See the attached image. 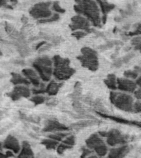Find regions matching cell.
<instances>
[{
	"instance_id": "obj_1",
	"label": "cell",
	"mask_w": 141,
	"mask_h": 158,
	"mask_svg": "<svg viewBox=\"0 0 141 158\" xmlns=\"http://www.w3.org/2000/svg\"><path fill=\"white\" fill-rule=\"evenodd\" d=\"M74 11L79 15L88 20L89 22L96 27H101V12L95 0H75Z\"/></svg>"
},
{
	"instance_id": "obj_2",
	"label": "cell",
	"mask_w": 141,
	"mask_h": 158,
	"mask_svg": "<svg viewBox=\"0 0 141 158\" xmlns=\"http://www.w3.org/2000/svg\"><path fill=\"white\" fill-rule=\"evenodd\" d=\"M52 76H54L58 81H66L76 73V70L70 67V60L69 59L62 58L59 55H54L52 59Z\"/></svg>"
},
{
	"instance_id": "obj_3",
	"label": "cell",
	"mask_w": 141,
	"mask_h": 158,
	"mask_svg": "<svg viewBox=\"0 0 141 158\" xmlns=\"http://www.w3.org/2000/svg\"><path fill=\"white\" fill-rule=\"evenodd\" d=\"M32 67L39 75L40 78L44 82L51 80L53 73V63L52 59L46 55L38 57L32 63Z\"/></svg>"
},
{
	"instance_id": "obj_4",
	"label": "cell",
	"mask_w": 141,
	"mask_h": 158,
	"mask_svg": "<svg viewBox=\"0 0 141 158\" xmlns=\"http://www.w3.org/2000/svg\"><path fill=\"white\" fill-rule=\"evenodd\" d=\"M110 101L115 107L119 110L133 113L135 98L129 93L111 91L110 93Z\"/></svg>"
},
{
	"instance_id": "obj_5",
	"label": "cell",
	"mask_w": 141,
	"mask_h": 158,
	"mask_svg": "<svg viewBox=\"0 0 141 158\" xmlns=\"http://www.w3.org/2000/svg\"><path fill=\"white\" fill-rule=\"evenodd\" d=\"M82 66L92 72L96 71L99 68L98 55L96 50L90 47H83L81 49V54L77 57Z\"/></svg>"
},
{
	"instance_id": "obj_6",
	"label": "cell",
	"mask_w": 141,
	"mask_h": 158,
	"mask_svg": "<svg viewBox=\"0 0 141 158\" xmlns=\"http://www.w3.org/2000/svg\"><path fill=\"white\" fill-rule=\"evenodd\" d=\"M97 133L101 138H106V143L111 147L116 145H126L129 142V135L124 134L116 128L109 131H99Z\"/></svg>"
},
{
	"instance_id": "obj_7",
	"label": "cell",
	"mask_w": 141,
	"mask_h": 158,
	"mask_svg": "<svg viewBox=\"0 0 141 158\" xmlns=\"http://www.w3.org/2000/svg\"><path fill=\"white\" fill-rule=\"evenodd\" d=\"M86 146L88 149L94 151L100 157H102L108 153V148L98 133H92L89 136L86 140Z\"/></svg>"
},
{
	"instance_id": "obj_8",
	"label": "cell",
	"mask_w": 141,
	"mask_h": 158,
	"mask_svg": "<svg viewBox=\"0 0 141 158\" xmlns=\"http://www.w3.org/2000/svg\"><path fill=\"white\" fill-rule=\"evenodd\" d=\"M51 2H41L35 4L30 9L29 13L35 19H45L52 15L51 10L49 9Z\"/></svg>"
},
{
	"instance_id": "obj_9",
	"label": "cell",
	"mask_w": 141,
	"mask_h": 158,
	"mask_svg": "<svg viewBox=\"0 0 141 158\" xmlns=\"http://www.w3.org/2000/svg\"><path fill=\"white\" fill-rule=\"evenodd\" d=\"M69 28L72 31H86L88 34L92 31L90 28V22L87 18L83 17L82 15H76L71 18V23L69 24Z\"/></svg>"
},
{
	"instance_id": "obj_10",
	"label": "cell",
	"mask_w": 141,
	"mask_h": 158,
	"mask_svg": "<svg viewBox=\"0 0 141 158\" xmlns=\"http://www.w3.org/2000/svg\"><path fill=\"white\" fill-rule=\"evenodd\" d=\"M31 90L27 86H15L12 91L7 93V96L13 101H19L21 98H29L31 96Z\"/></svg>"
},
{
	"instance_id": "obj_11",
	"label": "cell",
	"mask_w": 141,
	"mask_h": 158,
	"mask_svg": "<svg viewBox=\"0 0 141 158\" xmlns=\"http://www.w3.org/2000/svg\"><path fill=\"white\" fill-rule=\"evenodd\" d=\"M69 130V127H67L63 123H59L56 119H47L45 123L43 132L46 133H57V132H66Z\"/></svg>"
},
{
	"instance_id": "obj_12",
	"label": "cell",
	"mask_w": 141,
	"mask_h": 158,
	"mask_svg": "<svg viewBox=\"0 0 141 158\" xmlns=\"http://www.w3.org/2000/svg\"><path fill=\"white\" fill-rule=\"evenodd\" d=\"M116 86L120 91L134 93V91L137 89V85L134 80L128 78H116Z\"/></svg>"
},
{
	"instance_id": "obj_13",
	"label": "cell",
	"mask_w": 141,
	"mask_h": 158,
	"mask_svg": "<svg viewBox=\"0 0 141 158\" xmlns=\"http://www.w3.org/2000/svg\"><path fill=\"white\" fill-rule=\"evenodd\" d=\"M2 148H5L8 151H12V152L15 154H18L21 149V145H20L19 141L17 140L16 137L9 134L2 143Z\"/></svg>"
},
{
	"instance_id": "obj_14",
	"label": "cell",
	"mask_w": 141,
	"mask_h": 158,
	"mask_svg": "<svg viewBox=\"0 0 141 158\" xmlns=\"http://www.w3.org/2000/svg\"><path fill=\"white\" fill-rule=\"evenodd\" d=\"M22 76L29 81L30 84H32L34 87H38L41 83V78L37 73L33 69H22Z\"/></svg>"
},
{
	"instance_id": "obj_15",
	"label": "cell",
	"mask_w": 141,
	"mask_h": 158,
	"mask_svg": "<svg viewBox=\"0 0 141 158\" xmlns=\"http://www.w3.org/2000/svg\"><path fill=\"white\" fill-rule=\"evenodd\" d=\"M130 151V147L127 144L121 145L118 148H112L108 153V158H125Z\"/></svg>"
},
{
	"instance_id": "obj_16",
	"label": "cell",
	"mask_w": 141,
	"mask_h": 158,
	"mask_svg": "<svg viewBox=\"0 0 141 158\" xmlns=\"http://www.w3.org/2000/svg\"><path fill=\"white\" fill-rule=\"evenodd\" d=\"M17 158H34V152L32 151L29 143L27 141H23L22 147L18 152Z\"/></svg>"
},
{
	"instance_id": "obj_17",
	"label": "cell",
	"mask_w": 141,
	"mask_h": 158,
	"mask_svg": "<svg viewBox=\"0 0 141 158\" xmlns=\"http://www.w3.org/2000/svg\"><path fill=\"white\" fill-rule=\"evenodd\" d=\"M99 116H101L102 118H110L111 120H114L117 122V123H124V124H128V125H134V126H138V127H140V123L139 122H136V121H130L127 120V119H125L123 118H118V117H116V116H111L108 115V114H105L98 113V112H96Z\"/></svg>"
},
{
	"instance_id": "obj_18",
	"label": "cell",
	"mask_w": 141,
	"mask_h": 158,
	"mask_svg": "<svg viewBox=\"0 0 141 158\" xmlns=\"http://www.w3.org/2000/svg\"><path fill=\"white\" fill-rule=\"evenodd\" d=\"M63 86V82H58L55 81H49V84L45 86V93L49 96H54L58 94L59 91Z\"/></svg>"
},
{
	"instance_id": "obj_19",
	"label": "cell",
	"mask_w": 141,
	"mask_h": 158,
	"mask_svg": "<svg viewBox=\"0 0 141 158\" xmlns=\"http://www.w3.org/2000/svg\"><path fill=\"white\" fill-rule=\"evenodd\" d=\"M11 83L14 86H29L30 82L22 76V74L17 73H11Z\"/></svg>"
},
{
	"instance_id": "obj_20",
	"label": "cell",
	"mask_w": 141,
	"mask_h": 158,
	"mask_svg": "<svg viewBox=\"0 0 141 158\" xmlns=\"http://www.w3.org/2000/svg\"><path fill=\"white\" fill-rule=\"evenodd\" d=\"M96 3H98L99 4V7H100L99 9H101L102 16H103V15L107 16V13L111 12V11L116 7V5L109 3V2H106V1H104V0H96Z\"/></svg>"
},
{
	"instance_id": "obj_21",
	"label": "cell",
	"mask_w": 141,
	"mask_h": 158,
	"mask_svg": "<svg viewBox=\"0 0 141 158\" xmlns=\"http://www.w3.org/2000/svg\"><path fill=\"white\" fill-rule=\"evenodd\" d=\"M96 123V121L94 119H83V120L78 121L76 123H72L69 128H74V129H81V128H87L89 126L94 125Z\"/></svg>"
},
{
	"instance_id": "obj_22",
	"label": "cell",
	"mask_w": 141,
	"mask_h": 158,
	"mask_svg": "<svg viewBox=\"0 0 141 158\" xmlns=\"http://www.w3.org/2000/svg\"><path fill=\"white\" fill-rule=\"evenodd\" d=\"M116 78L117 77H116L115 74H108L106 78L104 79V83L110 90L116 91V89H117V86H116Z\"/></svg>"
},
{
	"instance_id": "obj_23",
	"label": "cell",
	"mask_w": 141,
	"mask_h": 158,
	"mask_svg": "<svg viewBox=\"0 0 141 158\" xmlns=\"http://www.w3.org/2000/svg\"><path fill=\"white\" fill-rule=\"evenodd\" d=\"M41 144L49 150H54L57 148V146L59 145V142L50 138H45L41 141Z\"/></svg>"
},
{
	"instance_id": "obj_24",
	"label": "cell",
	"mask_w": 141,
	"mask_h": 158,
	"mask_svg": "<svg viewBox=\"0 0 141 158\" xmlns=\"http://www.w3.org/2000/svg\"><path fill=\"white\" fill-rule=\"evenodd\" d=\"M67 136H69V133H65V132H57V133H51L47 136V138L53 139L57 142H62L64 140V138H65Z\"/></svg>"
},
{
	"instance_id": "obj_25",
	"label": "cell",
	"mask_w": 141,
	"mask_h": 158,
	"mask_svg": "<svg viewBox=\"0 0 141 158\" xmlns=\"http://www.w3.org/2000/svg\"><path fill=\"white\" fill-rule=\"evenodd\" d=\"M72 96H73L74 101H80V99L82 98V86L79 81H77L76 83L74 84V93Z\"/></svg>"
},
{
	"instance_id": "obj_26",
	"label": "cell",
	"mask_w": 141,
	"mask_h": 158,
	"mask_svg": "<svg viewBox=\"0 0 141 158\" xmlns=\"http://www.w3.org/2000/svg\"><path fill=\"white\" fill-rule=\"evenodd\" d=\"M60 18V16L58 13H54V14H52L51 16L48 18H45V19H41L38 20L37 22L39 23V24H46V23H51V22H58Z\"/></svg>"
},
{
	"instance_id": "obj_27",
	"label": "cell",
	"mask_w": 141,
	"mask_h": 158,
	"mask_svg": "<svg viewBox=\"0 0 141 158\" xmlns=\"http://www.w3.org/2000/svg\"><path fill=\"white\" fill-rule=\"evenodd\" d=\"M92 106H93L94 109L96 110V112H98V113H101L104 114L106 113V110L105 107H104L103 104L101 101V100H99V99H96L95 101H93L92 104Z\"/></svg>"
},
{
	"instance_id": "obj_28",
	"label": "cell",
	"mask_w": 141,
	"mask_h": 158,
	"mask_svg": "<svg viewBox=\"0 0 141 158\" xmlns=\"http://www.w3.org/2000/svg\"><path fill=\"white\" fill-rule=\"evenodd\" d=\"M47 100L48 99L46 97H45L44 96H42V95H35L34 96H32V97L30 98V101H32L35 106L41 105V104L45 103Z\"/></svg>"
},
{
	"instance_id": "obj_29",
	"label": "cell",
	"mask_w": 141,
	"mask_h": 158,
	"mask_svg": "<svg viewBox=\"0 0 141 158\" xmlns=\"http://www.w3.org/2000/svg\"><path fill=\"white\" fill-rule=\"evenodd\" d=\"M139 71H137L135 69H133V70H127V71H125L124 73V76L126 78L130 79V80H135L139 76Z\"/></svg>"
},
{
	"instance_id": "obj_30",
	"label": "cell",
	"mask_w": 141,
	"mask_h": 158,
	"mask_svg": "<svg viewBox=\"0 0 141 158\" xmlns=\"http://www.w3.org/2000/svg\"><path fill=\"white\" fill-rule=\"evenodd\" d=\"M45 84L41 82L38 87H34L31 90V92H32L33 95H42V94L45 93Z\"/></svg>"
},
{
	"instance_id": "obj_31",
	"label": "cell",
	"mask_w": 141,
	"mask_h": 158,
	"mask_svg": "<svg viewBox=\"0 0 141 158\" xmlns=\"http://www.w3.org/2000/svg\"><path fill=\"white\" fill-rule=\"evenodd\" d=\"M131 44L134 46V50L139 51L141 48V37L139 35L133 37L131 40Z\"/></svg>"
},
{
	"instance_id": "obj_32",
	"label": "cell",
	"mask_w": 141,
	"mask_h": 158,
	"mask_svg": "<svg viewBox=\"0 0 141 158\" xmlns=\"http://www.w3.org/2000/svg\"><path fill=\"white\" fill-rule=\"evenodd\" d=\"M73 107H74V110L76 111L77 113L80 114H84V113H85V110H84L83 107L82 106L80 101H73Z\"/></svg>"
},
{
	"instance_id": "obj_33",
	"label": "cell",
	"mask_w": 141,
	"mask_h": 158,
	"mask_svg": "<svg viewBox=\"0 0 141 158\" xmlns=\"http://www.w3.org/2000/svg\"><path fill=\"white\" fill-rule=\"evenodd\" d=\"M75 142H76V139H75V137L73 135H69L67 136L65 139L62 141V143H64V144H66V145H69L70 147H74V144H75Z\"/></svg>"
},
{
	"instance_id": "obj_34",
	"label": "cell",
	"mask_w": 141,
	"mask_h": 158,
	"mask_svg": "<svg viewBox=\"0 0 141 158\" xmlns=\"http://www.w3.org/2000/svg\"><path fill=\"white\" fill-rule=\"evenodd\" d=\"M52 10L54 11L56 13H58V14H60V13H61V14H64V13H65V10L60 7L59 2H57V1L52 3Z\"/></svg>"
},
{
	"instance_id": "obj_35",
	"label": "cell",
	"mask_w": 141,
	"mask_h": 158,
	"mask_svg": "<svg viewBox=\"0 0 141 158\" xmlns=\"http://www.w3.org/2000/svg\"><path fill=\"white\" fill-rule=\"evenodd\" d=\"M71 148H72V147H70V146L66 145V144H64V143H61L60 144H59V145L57 146L56 150H57V152H58V154L61 155V154H63V153H64L65 151L69 150V149H71Z\"/></svg>"
},
{
	"instance_id": "obj_36",
	"label": "cell",
	"mask_w": 141,
	"mask_h": 158,
	"mask_svg": "<svg viewBox=\"0 0 141 158\" xmlns=\"http://www.w3.org/2000/svg\"><path fill=\"white\" fill-rule=\"evenodd\" d=\"M116 44H122V42L121 41H109L107 42L106 44H103V45H101V47H99L100 49L104 50V49H110L111 47L116 46Z\"/></svg>"
},
{
	"instance_id": "obj_37",
	"label": "cell",
	"mask_w": 141,
	"mask_h": 158,
	"mask_svg": "<svg viewBox=\"0 0 141 158\" xmlns=\"http://www.w3.org/2000/svg\"><path fill=\"white\" fill-rule=\"evenodd\" d=\"M88 33L86 31H74L72 33V35L74 37H75L77 40H80L81 38H83L84 36H86Z\"/></svg>"
},
{
	"instance_id": "obj_38",
	"label": "cell",
	"mask_w": 141,
	"mask_h": 158,
	"mask_svg": "<svg viewBox=\"0 0 141 158\" xmlns=\"http://www.w3.org/2000/svg\"><path fill=\"white\" fill-rule=\"evenodd\" d=\"M135 53H132V52H130V53H128V54H126V56L122 57L121 59V63H122V64H127L130 60L132 58H134L135 57Z\"/></svg>"
},
{
	"instance_id": "obj_39",
	"label": "cell",
	"mask_w": 141,
	"mask_h": 158,
	"mask_svg": "<svg viewBox=\"0 0 141 158\" xmlns=\"http://www.w3.org/2000/svg\"><path fill=\"white\" fill-rule=\"evenodd\" d=\"M141 112V102L139 100L135 101L133 106V113H140Z\"/></svg>"
},
{
	"instance_id": "obj_40",
	"label": "cell",
	"mask_w": 141,
	"mask_h": 158,
	"mask_svg": "<svg viewBox=\"0 0 141 158\" xmlns=\"http://www.w3.org/2000/svg\"><path fill=\"white\" fill-rule=\"evenodd\" d=\"M82 155H81V158H88L89 156L91 155L92 153V150H90V149H88V148H82Z\"/></svg>"
},
{
	"instance_id": "obj_41",
	"label": "cell",
	"mask_w": 141,
	"mask_h": 158,
	"mask_svg": "<svg viewBox=\"0 0 141 158\" xmlns=\"http://www.w3.org/2000/svg\"><path fill=\"white\" fill-rule=\"evenodd\" d=\"M134 95H135V97L137 100H141V89L140 87H139L138 89H136L135 91H134Z\"/></svg>"
},
{
	"instance_id": "obj_42",
	"label": "cell",
	"mask_w": 141,
	"mask_h": 158,
	"mask_svg": "<svg viewBox=\"0 0 141 158\" xmlns=\"http://www.w3.org/2000/svg\"><path fill=\"white\" fill-rule=\"evenodd\" d=\"M46 105L48 106H54L57 105V101H55V99H49V101L47 102Z\"/></svg>"
},
{
	"instance_id": "obj_43",
	"label": "cell",
	"mask_w": 141,
	"mask_h": 158,
	"mask_svg": "<svg viewBox=\"0 0 141 158\" xmlns=\"http://www.w3.org/2000/svg\"><path fill=\"white\" fill-rule=\"evenodd\" d=\"M46 43H47V42L45 41V40H43V41H41V42H40V43H38V44H36V46L35 49H36V50H38V49H41V47L43 46L44 44H46Z\"/></svg>"
},
{
	"instance_id": "obj_44",
	"label": "cell",
	"mask_w": 141,
	"mask_h": 158,
	"mask_svg": "<svg viewBox=\"0 0 141 158\" xmlns=\"http://www.w3.org/2000/svg\"><path fill=\"white\" fill-rule=\"evenodd\" d=\"M140 79H141V77L140 75H139V76L135 80V82L137 86H139V87H140Z\"/></svg>"
},
{
	"instance_id": "obj_45",
	"label": "cell",
	"mask_w": 141,
	"mask_h": 158,
	"mask_svg": "<svg viewBox=\"0 0 141 158\" xmlns=\"http://www.w3.org/2000/svg\"><path fill=\"white\" fill-rule=\"evenodd\" d=\"M7 0H0V7H2V6H4L6 4V2H7Z\"/></svg>"
},
{
	"instance_id": "obj_46",
	"label": "cell",
	"mask_w": 141,
	"mask_h": 158,
	"mask_svg": "<svg viewBox=\"0 0 141 158\" xmlns=\"http://www.w3.org/2000/svg\"><path fill=\"white\" fill-rule=\"evenodd\" d=\"M22 22H23L24 23H27V18L26 17H23L22 18Z\"/></svg>"
},
{
	"instance_id": "obj_47",
	"label": "cell",
	"mask_w": 141,
	"mask_h": 158,
	"mask_svg": "<svg viewBox=\"0 0 141 158\" xmlns=\"http://www.w3.org/2000/svg\"><path fill=\"white\" fill-rule=\"evenodd\" d=\"M88 158H102V157H100V156H89Z\"/></svg>"
},
{
	"instance_id": "obj_48",
	"label": "cell",
	"mask_w": 141,
	"mask_h": 158,
	"mask_svg": "<svg viewBox=\"0 0 141 158\" xmlns=\"http://www.w3.org/2000/svg\"><path fill=\"white\" fill-rule=\"evenodd\" d=\"M2 150V143L0 142V151Z\"/></svg>"
},
{
	"instance_id": "obj_49",
	"label": "cell",
	"mask_w": 141,
	"mask_h": 158,
	"mask_svg": "<svg viewBox=\"0 0 141 158\" xmlns=\"http://www.w3.org/2000/svg\"><path fill=\"white\" fill-rule=\"evenodd\" d=\"M2 55V52H1V50H0V56Z\"/></svg>"
},
{
	"instance_id": "obj_50",
	"label": "cell",
	"mask_w": 141,
	"mask_h": 158,
	"mask_svg": "<svg viewBox=\"0 0 141 158\" xmlns=\"http://www.w3.org/2000/svg\"><path fill=\"white\" fill-rule=\"evenodd\" d=\"M0 100H1V92H0Z\"/></svg>"
},
{
	"instance_id": "obj_51",
	"label": "cell",
	"mask_w": 141,
	"mask_h": 158,
	"mask_svg": "<svg viewBox=\"0 0 141 158\" xmlns=\"http://www.w3.org/2000/svg\"><path fill=\"white\" fill-rule=\"evenodd\" d=\"M0 119H1V116H0Z\"/></svg>"
}]
</instances>
